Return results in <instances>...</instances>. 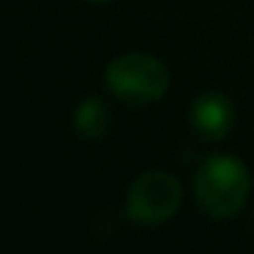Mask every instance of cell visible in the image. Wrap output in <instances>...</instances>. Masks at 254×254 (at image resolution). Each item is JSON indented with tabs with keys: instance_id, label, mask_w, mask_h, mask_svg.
Wrapping results in <instances>:
<instances>
[{
	"instance_id": "277c9868",
	"label": "cell",
	"mask_w": 254,
	"mask_h": 254,
	"mask_svg": "<svg viewBox=\"0 0 254 254\" xmlns=\"http://www.w3.org/2000/svg\"><path fill=\"white\" fill-rule=\"evenodd\" d=\"M189 123L191 131L205 142H221L235 126V107L219 90H208V93L197 96L189 110Z\"/></svg>"
},
{
	"instance_id": "3957f363",
	"label": "cell",
	"mask_w": 254,
	"mask_h": 254,
	"mask_svg": "<svg viewBox=\"0 0 254 254\" xmlns=\"http://www.w3.org/2000/svg\"><path fill=\"white\" fill-rule=\"evenodd\" d=\"M183 189L172 172L148 170L128 186L126 216L142 227H156L170 221L181 210Z\"/></svg>"
},
{
	"instance_id": "7a4b0ae2",
	"label": "cell",
	"mask_w": 254,
	"mask_h": 254,
	"mask_svg": "<svg viewBox=\"0 0 254 254\" xmlns=\"http://www.w3.org/2000/svg\"><path fill=\"white\" fill-rule=\"evenodd\" d=\"M104 85L118 101L126 104H156L170 90V71L153 55L126 52L118 55L104 71Z\"/></svg>"
},
{
	"instance_id": "52a82bcc",
	"label": "cell",
	"mask_w": 254,
	"mask_h": 254,
	"mask_svg": "<svg viewBox=\"0 0 254 254\" xmlns=\"http://www.w3.org/2000/svg\"><path fill=\"white\" fill-rule=\"evenodd\" d=\"M252 230H254V210H252Z\"/></svg>"
},
{
	"instance_id": "8992f818",
	"label": "cell",
	"mask_w": 254,
	"mask_h": 254,
	"mask_svg": "<svg viewBox=\"0 0 254 254\" xmlns=\"http://www.w3.org/2000/svg\"><path fill=\"white\" fill-rule=\"evenodd\" d=\"M88 3H110V0H88Z\"/></svg>"
},
{
	"instance_id": "6da1fadb",
	"label": "cell",
	"mask_w": 254,
	"mask_h": 254,
	"mask_svg": "<svg viewBox=\"0 0 254 254\" xmlns=\"http://www.w3.org/2000/svg\"><path fill=\"white\" fill-rule=\"evenodd\" d=\"M194 199L210 219H232L241 213L252 191V175L238 156L216 153L194 172Z\"/></svg>"
},
{
	"instance_id": "5b68a950",
	"label": "cell",
	"mask_w": 254,
	"mask_h": 254,
	"mask_svg": "<svg viewBox=\"0 0 254 254\" xmlns=\"http://www.w3.org/2000/svg\"><path fill=\"white\" fill-rule=\"evenodd\" d=\"M110 107L99 99V96H88L77 104L74 110V131L82 139H101L110 131Z\"/></svg>"
}]
</instances>
